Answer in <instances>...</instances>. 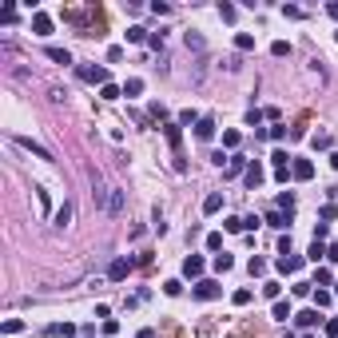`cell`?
<instances>
[{
  "mask_svg": "<svg viewBox=\"0 0 338 338\" xmlns=\"http://www.w3.org/2000/svg\"><path fill=\"white\" fill-rule=\"evenodd\" d=\"M191 294H195V298H203V302H211V298H219V294H223V286H219L215 279H199L195 286H191Z\"/></svg>",
  "mask_w": 338,
  "mask_h": 338,
  "instance_id": "6da1fadb",
  "label": "cell"
},
{
  "mask_svg": "<svg viewBox=\"0 0 338 338\" xmlns=\"http://www.w3.org/2000/svg\"><path fill=\"white\" fill-rule=\"evenodd\" d=\"M76 76H80L84 84H100V88H104V84H112V80H108V68H88V64H80V68H76Z\"/></svg>",
  "mask_w": 338,
  "mask_h": 338,
  "instance_id": "7a4b0ae2",
  "label": "cell"
},
{
  "mask_svg": "<svg viewBox=\"0 0 338 338\" xmlns=\"http://www.w3.org/2000/svg\"><path fill=\"white\" fill-rule=\"evenodd\" d=\"M32 32L36 36H52V16L48 12H32Z\"/></svg>",
  "mask_w": 338,
  "mask_h": 338,
  "instance_id": "3957f363",
  "label": "cell"
},
{
  "mask_svg": "<svg viewBox=\"0 0 338 338\" xmlns=\"http://www.w3.org/2000/svg\"><path fill=\"white\" fill-rule=\"evenodd\" d=\"M16 147H24V151H32L36 159H48V163H52V151L40 147V143H32V139H24V135H16Z\"/></svg>",
  "mask_w": 338,
  "mask_h": 338,
  "instance_id": "277c9868",
  "label": "cell"
},
{
  "mask_svg": "<svg viewBox=\"0 0 338 338\" xmlns=\"http://www.w3.org/2000/svg\"><path fill=\"white\" fill-rule=\"evenodd\" d=\"M203 267H207V263H203L199 255H187V259H183V275H187V279H203Z\"/></svg>",
  "mask_w": 338,
  "mask_h": 338,
  "instance_id": "5b68a950",
  "label": "cell"
},
{
  "mask_svg": "<svg viewBox=\"0 0 338 338\" xmlns=\"http://www.w3.org/2000/svg\"><path fill=\"white\" fill-rule=\"evenodd\" d=\"M131 267H135V263H131V259H115L112 267H108V279H112V282H119V279H127V271H131Z\"/></svg>",
  "mask_w": 338,
  "mask_h": 338,
  "instance_id": "8992f818",
  "label": "cell"
},
{
  "mask_svg": "<svg viewBox=\"0 0 338 338\" xmlns=\"http://www.w3.org/2000/svg\"><path fill=\"white\" fill-rule=\"evenodd\" d=\"M247 167H251V163H247L243 155H231L227 167H223V175H227V179H235V175H247Z\"/></svg>",
  "mask_w": 338,
  "mask_h": 338,
  "instance_id": "52a82bcc",
  "label": "cell"
},
{
  "mask_svg": "<svg viewBox=\"0 0 338 338\" xmlns=\"http://www.w3.org/2000/svg\"><path fill=\"white\" fill-rule=\"evenodd\" d=\"M318 318H322V314H318V306H310V310H298V314H294V322H298L302 330H310V326H318Z\"/></svg>",
  "mask_w": 338,
  "mask_h": 338,
  "instance_id": "ba28073f",
  "label": "cell"
},
{
  "mask_svg": "<svg viewBox=\"0 0 338 338\" xmlns=\"http://www.w3.org/2000/svg\"><path fill=\"white\" fill-rule=\"evenodd\" d=\"M243 179H247V187H251V191H255V187H259V183H263V179H267V171H263V163H259V159H255V163H251V167H247V175H243Z\"/></svg>",
  "mask_w": 338,
  "mask_h": 338,
  "instance_id": "9c48e42d",
  "label": "cell"
},
{
  "mask_svg": "<svg viewBox=\"0 0 338 338\" xmlns=\"http://www.w3.org/2000/svg\"><path fill=\"white\" fill-rule=\"evenodd\" d=\"M290 175H294V179H302V183H306V179H310V175H314V163H310V159H294V163H290Z\"/></svg>",
  "mask_w": 338,
  "mask_h": 338,
  "instance_id": "30bf717a",
  "label": "cell"
},
{
  "mask_svg": "<svg viewBox=\"0 0 338 338\" xmlns=\"http://www.w3.org/2000/svg\"><path fill=\"white\" fill-rule=\"evenodd\" d=\"M275 267H279L282 275H298V267H302V259H298V255H282V259L275 263Z\"/></svg>",
  "mask_w": 338,
  "mask_h": 338,
  "instance_id": "8fae6325",
  "label": "cell"
},
{
  "mask_svg": "<svg viewBox=\"0 0 338 338\" xmlns=\"http://www.w3.org/2000/svg\"><path fill=\"white\" fill-rule=\"evenodd\" d=\"M163 135H167V143L179 151V143H183V123H163Z\"/></svg>",
  "mask_w": 338,
  "mask_h": 338,
  "instance_id": "7c38bea8",
  "label": "cell"
},
{
  "mask_svg": "<svg viewBox=\"0 0 338 338\" xmlns=\"http://www.w3.org/2000/svg\"><path fill=\"white\" fill-rule=\"evenodd\" d=\"M195 139H203V143L215 139V119H199V123H195Z\"/></svg>",
  "mask_w": 338,
  "mask_h": 338,
  "instance_id": "4fadbf2b",
  "label": "cell"
},
{
  "mask_svg": "<svg viewBox=\"0 0 338 338\" xmlns=\"http://www.w3.org/2000/svg\"><path fill=\"white\" fill-rule=\"evenodd\" d=\"M215 211H223V191H211L203 199V215H215Z\"/></svg>",
  "mask_w": 338,
  "mask_h": 338,
  "instance_id": "5bb4252c",
  "label": "cell"
},
{
  "mask_svg": "<svg viewBox=\"0 0 338 338\" xmlns=\"http://www.w3.org/2000/svg\"><path fill=\"white\" fill-rule=\"evenodd\" d=\"M123 36H127V44H147V36H151V32H147V28H139V24H131Z\"/></svg>",
  "mask_w": 338,
  "mask_h": 338,
  "instance_id": "9a60e30c",
  "label": "cell"
},
{
  "mask_svg": "<svg viewBox=\"0 0 338 338\" xmlns=\"http://www.w3.org/2000/svg\"><path fill=\"white\" fill-rule=\"evenodd\" d=\"M44 56L56 60V64H72V52H68V48H56V44H48V48H44Z\"/></svg>",
  "mask_w": 338,
  "mask_h": 338,
  "instance_id": "2e32d148",
  "label": "cell"
},
{
  "mask_svg": "<svg viewBox=\"0 0 338 338\" xmlns=\"http://www.w3.org/2000/svg\"><path fill=\"white\" fill-rule=\"evenodd\" d=\"M235 48H239V52H255V36H251V32H239V36H235Z\"/></svg>",
  "mask_w": 338,
  "mask_h": 338,
  "instance_id": "e0dca14e",
  "label": "cell"
},
{
  "mask_svg": "<svg viewBox=\"0 0 338 338\" xmlns=\"http://www.w3.org/2000/svg\"><path fill=\"white\" fill-rule=\"evenodd\" d=\"M330 143H334V139H330L326 131H318V135H310V147H314V151H330Z\"/></svg>",
  "mask_w": 338,
  "mask_h": 338,
  "instance_id": "ac0fdd59",
  "label": "cell"
},
{
  "mask_svg": "<svg viewBox=\"0 0 338 338\" xmlns=\"http://www.w3.org/2000/svg\"><path fill=\"white\" fill-rule=\"evenodd\" d=\"M48 334H52V338H72L76 326H72V322H56V326H48Z\"/></svg>",
  "mask_w": 338,
  "mask_h": 338,
  "instance_id": "d6986e66",
  "label": "cell"
},
{
  "mask_svg": "<svg viewBox=\"0 0 338 338\" xmlns=\"http://www.w3.org/2000/svg\"><path fill=\"white\" fill-rule=\"evenodd\" d=\"M20 330H24V318H8V322H4V326H0V334H4V338L20 334Z\"/></svg>",
  "mask_w": 338,
  "mask_h": 338,
  "instance_id": "ffe728a7",
  "label": "cell"
},
{
  "mask_svg": "<svg viewBox=\"0 0 338 338\" xmlns=\"http://www.w3.org/2000/svg\"><path fill=\"white\" fill-rule=\"evenodd\" d=\"M271 314H275V318H279V322H286V318H294V310H290V302H275V310H271Z\"/></svg>",
  "mask_w": 338,
  "mask_h": 338,
  "instance_id": "44dd1931",
  "label": "cell"
},
{
  "mask_svg": "<svg viewBox=\"0 0 338 338\" xmlns=\"http://www.w3.org/2000/svg\"><path fill=\"white\" fill-rule=\"evenodd\" d=\"M52 223H56L60 231H64V227L72 223V203H64V207H60V211H56V219H52Z\"/></svg>",
  "mask_w": 338,
  "mask_h": 338,
  "instance_id": "7402d4cb",
  "label": "cell"
},
{
  "mask_svg": "<svg viewBox=\"0 0 338 338\" xmlns=\"http://www.w3.org/2000/svg\"><path fill=\"white\" fill-rule=\"evenodd\" d=\"M267 223H271V227H279V231H282V227L290 223V215H286V211H279V207H275V211L267 215Z\"/></svg>",
  "mask_w": 338,
  "mask_h": 338,
  "instance_id": "603a6c76",
  "label": "cell"
},
{
  "mask_svg": "<svg viewBox=\"0 0 338 338\" xmlns=\"http://www.w3.org/2000/svg\"><path fill=\"white\" fill-rule=\"evenodd\" d=\"M108 211H112V215L123 211V191H112V195H108Z\"/></svg>",
  "mask_w": 338,
  "mask_h": 338,
  "instance_id": "cb8c5ba5",
  "label": "cell"
},
{
  "mask_svg": "<svg viewBox=\"0 0 338 338\" xmlns=\"http://www.w3.org/2000/svg\"><path fill=\"white\" fill-rule=\"evenodd\" d=\"M183 40H187V48H195V52H207V44H203V36H199V32H187Z\"/></svg>",
  "mask_w": 338,
  "mask_h": 338,
  "instance_id": "d4e9b609",
  "label": "cell"
},
{
  "mask_svg": "<svg viewBox=\"0 0 338 338\" xmlns=\"http://www.w3.org/2000/svg\"><path fill=\"white\" fill-rule=\"evenodd\" d=\"M139 92H143V80H139V76H131V80L123 84V96H139Z\"/></svg>",
  "mask_w": 338,
  "mask_h": 338,
  "instance_id": "484cf974",
  "label": "cell"
},
{
  "mask_svg": "<svg viewBox=\"0 0 338 338\" xmlns=\"http://www.w3.org/2000/svg\"><path fill=\"white\" fill-rule=\"evenodd\" d=\"M306 259H310V263H322V259H326V247H322V243H310Z\"/></svg>",
  "mask_w": 338,
  "mask_h": 338,
  "instance_id": "4316f807",
  "label": "cell"
},
{
  "mask_svg": "<svg viewBox=\"0 0 338 338\" xmlns=\"http://www.w3.org/2000/svg\"><path fill=\"white\" fill-rule=\"evenodd\" d=\"M223 227H227V231H231V235H239V231H247V227H243V219H239V215H227V219H223Z\"/></svg>",
  "mask_w": 338,
  "mask_h": 338,
  "instance_id": "83f0119b",
  "label": "cell"
},
{
  "mask_svg": "<svg viewBox=\"0 0 338 338\" xmlns=\"http://www.w3.org/2000/svg\"><path fill=\"white\" fill-rule=\"evenodd\" d=\"M247 271H251V279H259V275H267V263H263V259H251Z\"/></svg>",
  "mask_w": 338,
  "mask_h": 338,
  "instance_id": "f1b7e54d",
  "label": "cell"
},
{
  "mask_svg": "<svg viewBox=\"0 0 338 338\" xmlns=\"http://www.w3.org/2000/svg\"><path fill=\"white\" fill-rule=\"evenodd\" d=\"M334 302V290H314V306H330Z\"/></svg>",
  "mask_w": 338,
  "mask_h": 338,
  "instance_id": "f546056e",
  "label": "cell"
},
{
  "mask_svg": "<svg viewBox=\"0 0 338 338\" xmlns=\"http://www.w3.org/2000/svg\"><path fill=\"white\" fill-rule=\"evenodd\" d=\"M119 92H123L119 84H104V88H100V96H104V100H119Z\"/></svg>",
  "mask_w": 338,
  "mask_h": 338,
  "instance_id": "4dcf8cb0",
  "label": "cell"
},
{
  "mask_svg": "<svg viewBox=\"0 0 338 338\" xmlns=\"http://www.w3.org/2000/svg\"><path fill=\"white\" fill-rule=\"evenodd\" d=\"M239 139H243L239 131H223V147H227V151H235V147H239Z\"/></svg>",
  "mask_w": 338,
  "mask_h": 338,
  "instance_id": "1f68e13d",
  "label": "cell"
},
{
  "mask_svg": "<svg viewBox=\"0 0 338 338\" xmlns=\"http://www.w3.org/2000/svg\"><path fill=\"white\" fill-rule=\"evenodd\" d=\"M279 211H286V215L294 211V195H290V191H282V195H279Z\"/></svg>",
  "mask_w": 338,
  "mask_h": 338,
  "instance_id": "d6a6232c",
  "label": "cell"
},
{
  "mask_svg": "<svg viewBox=\"0 0 338 338\" xmlns=\"http://www.w3.org/2000/svg\"><path fill=\"white\" fill-rule=\"evenodd\" d=\"M231 267H235V259H231V255H215V271H219V275L231 271Z\"/></svg>",
  "mask_w": 338,
  "mask_h": 338,
  "instance_id": "836d02e7",
  "label": "cell"
},
{
  "mask_svg": "<svg viewBox=\"0 0 338 338\" xmlns=\"http://www.w3.org/2000/svg\"><path fill=\"white\" fill-rule=\"evenodd\" d=\"M271 163H275V171H279V167H290V155H286V151L279 147V151L271 155Z\"/></svg>",
  "mask_w": 338,
  "mask_h": 338,
  "instance_id": "e575fe53",
  "label": "cell"
},
{
  "mask_svg": "<svg viewBox=\"0 0 338 338\" xmlns=\"http://www.w3.org/2000/svg\"><path fill=\"white\" fill-rule=\"evenodd\" d=\"M163 294H171V298H175V294H183V282H179V279H167V282H163Z\"/></svg>",
  "mask_w": 338,
  "mask_h": 338,
  "instance_id": "d590c367",
  "label": "cell"
},
{
  "mask_svg": "<svg viewBox=\"0 0 338 338\" xmlns=\"http://www.w3.org/2000/svg\"><path fill=\"white\" fill-rule=\"evenodd\" d=\"M207 251H223V235H219V231L207 235Z\"/></svg>",
  "mask_w": 338,
  "mask_h": 338,
  "instance_id": "8d00e7d4",
  "label": "cell"
},
{
  "mask_svg": "<svg viewBox=\"0 0 338 338\" xmlns=\"http://www.w3.org/2000/svg\"><path fill=\"white\" fill-rule=\"evenodd\" d=\"M290 290H294V294H298V298H306V294H314V282H294V286H290Z\"/></svg>",
  "mask_w": 338,
  "mask_h": 338,
  "instance_id": "74e56055",
  "label": "cell"
},
{
  "mask_svg": "<svg viewBox=\"0 0 338 338\" xmlns=\"http://www.w3.org/2000/svg\"><path fill=\"white\" fill-rule=\"evenodd\" d=\"M318 219H322V223H330V219H338V207H334V203H326V207L318 211Z\"/></svg>",
  "mask_w": 338,
  "mask_h": 338,
  "instance_id": "f35d334b",
  "label": "cell"
},
{
  "mask_svg": "<svg viewBox=\"0 0 338 338\" xmlns=\"http://www.w3.org/2000/svg\"><path fill=\"white\" fill-rule=\"evenodd\" d=\"M271 56H290V44H286V40H275V44H271Z\"/></svg>",
  "mask_w": 338,
  "mask_h": 338,
  "instance_id": "ab89813d",
  "label": "cell"
},
{
  "mask_svg": "<svg viewBox=\"0 0 338 338\" xmlns=\"http://www.w3.org/2000/svg\"><path fill=\"white\" fill-rule=\"evenodd\" d=\"M179 123H183V127H195V123H199V115L187 108V112H179Z\"/></svg>",
  "mask_w": 338,
  "mask_h": 338,
  "instance_id": "60d3db41",
  "label": "cell"
},
{
  "mask_svg": "<svg viewBox=\"0 0 338 338\" xmlns=\"http://www.w3.org/2000/svg\"><path fill=\"white\" fill-rule=\"evenodd\" d=\"M267 139H286V127H282V123H271V127H267Z\"/></svg>",
  "mask_w": 338,
  "mask_h": 338,
  "instance_id": "b9f144b4",
  "label": "cell"
},
{
  "mask_svg": "<svg viewBox=\"0 0 338 338\" xmlns=\"http://www.w3.org/2000/svg\"><path fill=\"white\" fill-rule=\"evenodd\" d=\"M251 298H255V294H251V290H247V286H243V290H235V306H247V302H251Z\"/></svg>",
  "mask_w": 338,
  "mask_h": 338,
  "instance_id": "7bdbcfd3",
  "label": "cell"
},
{
  "mask_svg": "<svg viewBox=\"0 0 338 338\" xmlns=\"http://www.w3.org/2000/svg\"><path fill=\"white\" fill-rule=\"evenodd\" d=\"M279 290H282L279 282H263V294H267V298H275V302H279Z\"/></svg>",
  "mask_w": 338,
  "mask_h": 338,
  "instance_id": "ee69618b",
  "label": "cell"
},
{
  "mask_svg": "<svg viewBox=\"0 0 338 338\" xmlns=\"http://www.w3.org/2000/svg\"><path fill=\"white\" fill-rule=\"evenodd\" d=\"M219 16H223V20H235V16H239V8H235V4H219Z\"/></svg>",
  "mask_w": 338,
  "mask_h": 338,
  "instance_id": "f6af8a7d",
  "label": "cell"
},
{
  "mask_svg": "<svg viewBox=\"0 0 338 338\" xmlns=\"http://www.w3.org/2000/svg\"><path fill=\"white\" fill-rule=\"evenodd\" d=\"M263 115H267V112H259V108H251V112H247V123H251V127H259V123H263Z\"/></svg>",
  "mask_w": 338,
  "mask_h": 338,
  "instance_id": "bcb514c9",
  "label": "cell"
},
{
  "mask_svg": "<svg viewBox=\"0 0 338 338\" xmlns=\"http://www.w3.org/2000/svg\"><path fill=\"white\" fill-rule=\"evenodd\" d=\"M314 286H330V271H326V267H318V279H314Z\"/></svg>",
  "mask_w": 338,
  "mask_h": 338,
  "instance_id": "7dc6e473",
  "label": "cell"
},
{
  "mask_svg": "<svg viewBox=\"0 0 338 338\" xmlns=\"http://www.w3.org/2000/svg\"><path fill=\"white\" fill-rule=\"evenodd\" d=\"M151 12H155V16H167V12H171V4H163V0H155V4H151Z\"/></svg>",
  "mask_w": 338,
  "mask_h": 338,
  "instance_id": "c3c4849f",
  "label": "cell"
},
{
  "mask_svg": "<svg viewBox=\"0 0 338 338\" xmlns=\"http://www.w3.org/2000/svg\"><path fill=\"white\" fill-rule=\"evenodd\" d=\"M326 334H330V338H338V318H330V322H326Z\"/></svg>",
  "mask_w": 338,
  "mask_h": 338,
  "instance_id": "681fc988",
  "label": "cell"
},
{
  "mask_svg": "<svg viewBox=\"0 0 338 338\" xmlns=\"http://www.w3.org/2000/svg\"><path fill=\"white\" fill-rule=\"evenodd\" d=\"M326 259H330V263H338V243H334V247H326Z\"/></svg>",
  "mask_w": 338,
  "mask_h": 338,
  "instance_id": "f907efd6",
  "label": "cell"
},
{
  "mask_svg": "<svg viewBox=\"0 0 338 338\" xmlns=\"http://www.w3.org/2000/svg\"><path fill=\"white\" fill-rule=\"evenodd\" d=\"M135 338H155V330H139V334H135Z\"/></svg>",
  "mask_w": 338,
  "mask_h": 338,
  "instance_id": "816d5d0a",
  "label": "cell"
},
{
  "mask_svg": "<svg viewBox=\"0 0 338 338\" xmlns=\"http://www.w3.org/2000/svg\"><path fill=\"white\" fill-rule=\"evenodd\" d=\"M334 298H338V290H334Z\"/></svg>",
  "mask_w": 338,
  "mask_h": 338,
  "instance_id": "f5cc1de1",
  "label": "cell"
}]
</instances>
